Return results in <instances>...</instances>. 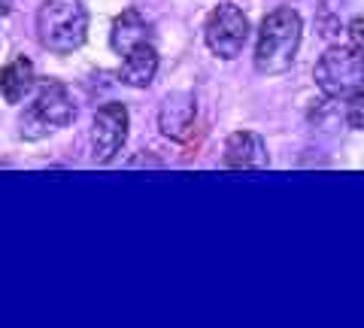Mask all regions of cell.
<instances>
[{"label":"cell","instance_id":"13","mask_svg":"<svg viewBox=\"0 0 364 328\" xmlns=\"http://www.w3.org/2000/svg\"><path fill=\"white\" fill-rule=\"evenodd\" d=\"M349 40H352V46L364 52V18H355L349 25Z\"/></svg>","mask_w":364,"mask_h":328},{"label":"cell","instance_id":"2","mask_svg":"<svg viewBox=\"0 0 364 328\" xmlns=\"http://www.w3.org/2000/svg\"><path fill=\"white\" fill-rule=\"evenodd\" d=\"M88 13L79 0H46L37 13V37L49 52L70 55L85 43Z\"/></svg>","mask_w":364,"mask_h":328},{"label":"cell","instance_id":"10","mask_svg":"<svg viewBox=\"0 0 364 328\" xmlns=\"http://www.w3.org/2000/svg\"><path fill=\"white\" fill-rule=\"evenodd\" d=\"M158 73V52L143 43V46L131 49L122 61V83H128L134 88H146Z\"/></svg>","mask_w":364,"mask_h":328},{"label":"cell","instance_id":"7","mask_svg":"<svg viewBox=\"0 0 364 328\" xmlns=\"http://www.w3.org/2000/svg\"><path fill=\"white\" fill-rule=\"evenodd\" d=\"M195 116H198L195 97H191L188 92H176L161 104L158 128H161V134L170 140H186L191 134V128H195Z\"/></svg>","mask_w":364,"mask_h":328},{"label":"cell","instance_id":"6","mask_svg":"<svg viewBox=\"0 0 364 328\" xmlns=\"http://www.w3.org/2000/svg\"><path fill=\"white\" fill-rule=\"evenodd\" d=\"M128 140V110L122 104H107L97 110L91 125V143H95V162H112L116 152Z\"/></svg>","mask_w":364,"mask_h":328},{"label":"cell","instance_id":"3","mask_svg":"<svg viewBox=\"0 0 364 328\" xmlns=\"http://www.w3.org/2000/svg\"><path fill=\"white\" fill-rule=\"evenodd\" d=\"M316 85L328 97L364 92V52L355 46H331L316 64Z\"/></svg>","mask_w":364,"mask_h":328},{"label":"cell","instance_id":"1","mask_svg":"<svg viewBox=\"0 0 364 328\" xmlns=\"http://www.w3.org/2000/svg\"><path fill=\"white\" fill-rule=\"evenodd\" d=\"M301 46V16L291 6H279L264 16L255 43V67L258 73L277 76L286 73Z\"/></svg>","mask_w":364,"mask_h":328},{"label":"cell","instance_id":"11","mask_svg":"<svg viewBox=\"0 0 364 328\" xmlns=\"http://www.w3.org/2000/svg\"><path fill=\"white\" fill-rule=\"evenodd\" d=\"M33 85V64L28 58H13L0 70V95L6 104H18Z\"/></svg>","mask_w":364,"mask_h":328},{"label":"cell","instance_id":"8","mask_svg":"<svg viewBox=\"0 0 364 328\" xmlns=\"http://www.w3.org/2000/svg\"><path fill=\"white\" fill-rule=\"evenodd\" d=\"M225 162H228V167L243 171V167H267L270 158H267V146L258 134L237 131L225 143Z\"/></svg>","mask_w":364,"mask_h":328},{"label":"cell","instance_id":"4","mask_svg":"<svg viewBox=\"0 0 364 328\" xmlns=\"http://www.w3.org/2000/svg\"><path fill=\"white\" fill-rule=\"evenodd\" d=\"M73 116L76 110L67 88L61 83H55V79H46V83H40L37 95H33V104L21 116V134L25 137H43V134H49L55 128L70 125Z\"/></svg>","mask_w":364,"mask_h":328},{"label":"cell","instance_id":"14","mask_svg":"<svg viewBox=\"0 0 364 328\" xmlns=\"http://www.w3.org/2000/svg\"><path fill=\"white\" fill-rule=\"evenodd\" d=\"M9 6H13V0H0V18L9 13Z\"/></svg>","mask_w":364,"mask_h":328},{"label":"cell","instance_id":"12","mask_svg":"<svg viewBox=\"0 0 364 328\" xmlns=\"http://www.w3.org/2000/svg\"><path fill=\"white\" fill-rule=\"evenodd\" d=\"M346 119L352 128H361L364 131V92L352 95L349 97V107H346Z\"/></svg>","mask_w":364,"mask_h":328},{"label":"cell","instance_id":"9","mask_svg":"<svg viewBox=\"0 0 364 328\" xmlns=\"http://www.w3.org/2000/svg\"><path fill=\"white\" fill-rule=\"evenodd\" d=\"M109 43L119 55H128L131 49L149 43V25L146 18L136 13V9H124V13L112 21V33H109Z\"/></svg>","mask_w":364,"mask_h":328},{"label":"cell","instance_id":"5","mask_svg":"<svg viewBox=\"0 0 364 328\" xmlns=\"http://www.w3.org/2000/svg\"><path fill=\"white\" fill-rule=\"evenodd\" d=\"M203 37H207V46L213 55L231 61L243 52L246 40H249V18L243 16V9H237L234 4H222L210 13Z\"/></svg>","mask_w":364,"mask_h":328}]
</instances>
